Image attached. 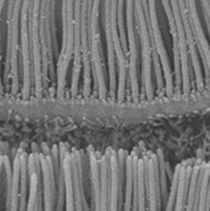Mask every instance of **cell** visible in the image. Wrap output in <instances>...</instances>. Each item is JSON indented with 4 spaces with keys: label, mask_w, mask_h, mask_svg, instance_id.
<instances>
[{
    "label": "cell",
    "mask_w": 210,
    "mask_h": 211,
    "mask_svg": "<svg viewBox=\"0 0 210 211\" xmlns=\"http://www.w3.org/2000/svg\"><path fill=\"white\" fill-rule=\"evenodd\" d=\"M23 0H7L6 2V28H7V43H6V58L2 83L10 94L16 96L19 94L22 85L19 78V23H21V8Z\"/></svg>",
    "instance_id": "1"
},
{
    "label": "cell",
    "mask_w": 210,
    "mask_h": 211,
    "mask_svg": "<svg viewBox=\"0 0 210 211\" xmlns=\"http://www.w3.org/2000/svg\"><path fill=\"white\" fill-rule=\"evenodd\" d=\"M102 7V0H93V7L90 13L89 27V43H90V58H91V74L94 96L106 98L108 96V76L103 56V48L101 42L100 29V12Z\"/></svg>",
    "instance_id": "2"
},
{
    "label": "cell",
    "mask_w": 210,
    "mask_h": 211,
    "mask_svg": "<svg viewBox=\"0 0 210 211\" xmlns=\"http://www.w3.org/2000/svg\"><path fill=\"white\" fill-rule=\"evenodd\" d=\"M63 43L57 61V96L63 97L67 88V71L74 47V0H61Z\"/></svg>",
    "instance_id": "3"
},
{
    "label": "cell",
    "mask_w": 210,
    "mask_h": 211,
    "mask_svg": "<svg viewBox=\"0 0 210 211\" xmlns=\"http://www.w3.org/2000/svg\"><path fill=\"white\" fill-rule=\"evenodd\" d=\"M135 25L139 40L142 72H140V96L146 100H152L155 96V88L152 84V59H151V40L149 28L145 19L142 0H133Z\"/></svg>",
    "instance_id": "4"
},
{
    "label": "cell",
    "mask_w": 210,
    "mask_h": 211,
    "mask_svg": "<svg viewBox=\"0 0 210 211\" xmlns=\"http://www.w3.org/2000/svg\"><path fill=\"white\" fill-rule=\"evenodd\" d=\"M33 0H23L21 8V64H22V89L21 95L23 98H29L31 90H34V72L31 60V47L29 35V13Z\"/></svg>",
    "instance_id": "5"
},
{
    "label": "cell",
    "mask_w": 210,
    "mask_h": 211,
    "mask_svg": "<svg viewBox=\"0 0 210 211\" xmlns=\"http://www.w3.org/2000/svg\"><path fill=\"white\" fill-rule=\"evenodd\" d=\"M126 10V31H127V56H129V78L127 88L130 89V98L138 101L140 98V85L138 84V35L135 25L133 0H125Z\"/></svg>",
    "instance_id": "6"
},
{
    "label": "cell",
    "mask_w": 210,
    "mask_h": 211,
    "mask_svg": "<svg viewBox=\"0 0 210 211\" xmlns=\"http://www.w3.org/2000/svg\"><path fill=\"white\" fill-rule=\"evenodd\" d=\"M173 16H174L175 27L179 36V50H180V65H181V78H182V94H190L192 90H196V84H195V77H193V71L191 67V61H190V54H188V47H187V40L185 35V29H184V23L182 18L180 14L179 10V4L178 0H169Z\"/></svg>",
    "instance_id": "7"
},
{
    "label": "cell",
    "mask_w": 210,
    "mask_h": 211,
    "mask_svg": "<svg viewBox=\"0 0 210 211\" xmlns=\"http://www.w3.org/2000/svg\"><path fill=\"white\" fill-rule=\"evenodd\" d=\"M145 148L140 143L133 149V204L132 211H148L146 208V168Z\"/></svg>",
    "instance_id": "8"
},
{
    "label": "cell",
    "mask_w": 210,
    "mask_h": 211,
    "mask_svg": "<svg viewBox=\"0 0 210 211\" xmlns=\"http://www.w3.org/2000/svg\"><path fill=\"white\" fill-rule=\"evenodd\" d=\"M144 155L146 168V208L148 211H161L162 199L159 181L157 154L145 149Z\"/></svg>",
    "instance_id": "9"
},
{
    "label": "cell",
    "mask_w": 210,
    "mask_h": 211,
    "mask_svg": "<svg viewBox=\"0 0 210 211\" xmlns=\"http://www.w3.org/2000/svg\"><path fill=\"white\" fill-rule=\"evenodd\" d=\"M42 152H38L41 169H42V185H43V211H55V177L54 166L51 150L46 144H42Z\"/></svg>",
    "instance_id": "10"
},
{
    "label": "cell",
    "mask_w": 210,
    "mask_h": 211,
    "mask_svg": "<svg viewBox=\"0 0 210 211\" xmlns=\"http://www.w3.org/2000/svg\"><path fill=\"white\" fill-rule=\"evenodd\" d=\"M162 6L165 8V13L167 16L168 25H169V34L172 36L173 43V77H174V95L182 94V78H181V65H180V50H179V36L176 31L174 22V16L171 6L169 0H161Z\"/></svg>",
    "instance_id": "11"
},
{
    "label": "cell",
    "mask_w": 210,
    "mask_h": 211,
    "mask_svg": "<svg viewBox=\"0 0 210 211\" xmlns=\"http://www.w3.org/2000/svg\"><path fill=\"white\" fill-rule=\"evenodd\" d=\"M29 164V198L25 211H34L37 203L38 192L42 187V169L38 152H31L28 160Z\"/></svg>",
    "instance_id": "12"
},
{
    "label": "cell",
    "mask_w": 210,
    "mask_h": 211,
    "mask_svg": "<svg viewBox=\"0 0 210 211\" xmlns=\"http://www.w3.org/2000/svg\"><path fill=\"white\" fill-rule=\"evenodd\" d=\"M60 154L63 156L64 173H65V187H66V198H65V211H76L74 204V187H73V172H72V150L69 144H59Z\"/></svg>",
    "instance_id": "13"
},
{
    "label": "cell",
    "mask_w": 210,
    "mask_h": 211,
    "mask_svg": "<svg viewBox=\"0 0 210 211\" xmlns=\"http://www.w3.org/2000/svg\"><path fill=\"white\" fill-rule=\"evenodd\" d=\"M195 164V160H190L186 162L180 163L176 168L179 172V181H178V191H176V199L173 211H185L187 194H188V186L192 168Z\"/></svg>",
    "instance_id": "14"
},
{
    "label": "cell",
    "mask_w": 210,
    "mask_h": 211,
    "mask_svg": "<svg viewBox=\"0 0 210 211\" xmlns=\"http://www.w3.org/2000/svg\"><path fill=\"white\" fill-rule=\"evenodd\" d=\"M133 202V152H129L125 162V188L123 211H132Z\"/></svg>",
    "instance_id": "15"
},
{
    "label": "cell",
    "mask_w": 210,
    "mask_h": 211,
    "mask_svg": "<svg viewBox=\"0 0 210 211\" xmlns=\"http://www.w3.org/2000/svg\"><path fill=\"white\" fill-rule=\"evenodd\" d=\"M7 0H0V97L4 96L5 92V86L2 83V77H1V17H2V12L5 8Z\"/></svg>",
    "instance_id": "16"
},
{
    "label": "cell",
    "mask_w": 210,
    "mask_h": 211,
    "mask_svg": "<svg viewBox=\"0 0 210 211\" xmlns=\"http://www.w3.org/2000/svg\"><path fill=\"white\" fill-rule=\"evenodd\" d=\"M1 187H2V157L0 156V196H1Z\"/></svg>",
    "instance_id": "17"
}]
</instances>
